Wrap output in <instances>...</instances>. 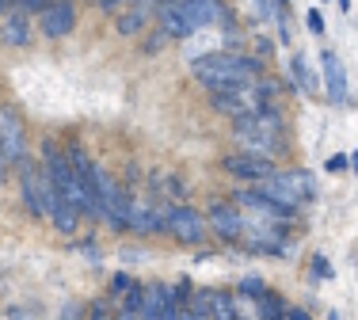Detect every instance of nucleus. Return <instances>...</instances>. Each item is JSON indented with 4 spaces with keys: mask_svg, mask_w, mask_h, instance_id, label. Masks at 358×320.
I'll use <instances>...</instances> for the list:
<instances>
[{
    "mask_svg": "<svg viewBox=\"0 0 358 320\" xmlns=\"http://www.w3.org/2000/svg\"><path fill=\"white\" fill-rule=\"evenodd\" d=\"M38 27H42L46 38H65L76 27V8L69 4V0H50V4L42 8V15H38Z\"/></svg>",
    "mask_w": 358,
    "mask_h": 320,
    "instance_id": "423d86ee",
    "label": "nucleus"
},
{
    "mask_svg": "<svg viewBox=\"0 0 358 320\" xmlns=\"http://www.w3.org/2000/svg\"><path fill=\"white\" fill-rule=\"evenodd\" d=\"M305 23H309V31H313V35H324V15L317 12V8H313V12L305 15Z\"/></svg>",
    "mask_w": 358,
    "mask_h": 320,
    "instance_id": "5701e85b",
    "label": "nucleus"
},
{
    "mask_svg": "<svg viewBox=\"0 0 358 320\" xmlns=\"http://www.w3.org/2000/svg\"><path fill=\"white\" fill-rule=\"evenodd\" d=\"M152 12H157V8H152L149 0H138V4L130 8V12L118 15V35H130V38H134V35H141V27L152 20Z\"/></svg>",
    "mask_w": 358,
    "mask_h": 320,
    "instance_id": "dca6fc26",
    "label": "nucleus"
},
{
    "mask_svg": "<svg viewBox=\"0 0 358 320\" xmlns=\"http://www.w3.org/2000/svg\"><path fill=\"white\" fill-rule=\"evenodd\" d=\"M160 221H164V229L183 244H202L206 233H210L206 217H202L199 210H191V206H168V214L160 217Z\"/></svg>",
    "mask_w": 358,
    "mask_h": 320,
    "instance_id": "7ed1b4c3",
    "label": "nucleus"
},
{
    "mask_svg": "<svg viewBox=\"0 0 358 320\" xmlns=\"http://www.w3.org/2000/svg\"><path fill=\"white\" fill-rule=\"evenodd\" d=\"M92 320H115V317H110V309L103 305V301H99V305L92 309Z\"/></svg>",
    "mask_w": 358,
    "mask_h": 320,
    "instance_id": "c85d7f7f",
    "label": "nucleus"
},
{
    "mask_svg": "<svg viewBox=\"0 0 358 320\" xmlns=\"http://www.w3.org/2000/svg\"><path fill=\"white\" fill-rule=\"evenodd\" d=\"M141 320H179V305H176V293L168 282H149L145 286V298H141Z\"/></svg>",
    "mask_w": 358,
    "mask_h": 320,
    "instance_id": "39448f33",
    "label": "nucleus"
},
{
    "mask_svg": "<svg viewBox=\"0 0 358 320\" xmlns=\"http://www.w3.org/2000/svg\"><path fill=\"white\" fill-rule=\"evenodd\" d=\"M122 4V0H99V8H103V12H110V8H118Z\"/></svg>",
    "mask_w": 358,
    "mask_h": 320,
    "instance_id": "7c9ffc66",
    "label": "nucleus"
},
{
    "mask_svg": "<svg viewBox=\"0 0 358 320\" xmlns=\"http://www.w3.org/2000/svg\"><path fill=\"white\" fill-rule=\"evenodd\" d=\"M126 229L141 233V237H152V233L164 229V221H160V214L149 206V202H130V214H126Z\"/></svg>",
    "mask_w": 358,
    "mask_h": 320,
    "instance_id": "4468645a",
    "label": "nucleus"
},
{
    "mask_svg": "<svg viewBox=\"0 0 358 320\" xmlns=\"http://www.w3.org/2000/svg\"><path fill=\"white\" fill-rule=\"evenodd\" d=\"M202 301H206V317L210 320H241V317H236L233 293H225V290H202Z\"/></svg>",
    "mask_w": 358,
    "mask_h": 320,
    "instance_id": "2eb2a0df",
    "label": "nucleus"
},
{
    "mask_svg": "<svg viewBox=\"0 0 358 320\" xmlns=\"http://www.w3.org/2000/svg\"><path fill=\"white\" fill-rule=\"evenodd\" d=\"M152 15L160 20V31H164V35H172V38L194 35V23L187 20V12H183V4H179V0H164V4H160Z\"/></svg>",
    "mask_w": 358,
    "mask_h": 320,
    "instance_id": "f8f14e48",
    "label": "nucleus"
},
{
    "mask_svg": "<svg viewBox=\"0 0 358 320\" xmlns=\"http://www.w3.org/2000/svg\"><path fill=\"white\" fill-rule=\"evenodd\" d=\"M347 164H351V168H355V172H358V153H355V157H347Z\"/></svg>",
    "mask_w": 358,
    "mask_h": 320,
    "instance_id": "72a5a7b5",
    "label": "nucleus"
},
{
    "mask_svg": "<svg viewBox=\"0 0 358 320\" xmlns=\"http://www.w3.org/2000/svg\"><path fill=\"white\" fill-rule=\"evenodd\" d=\"M225 172L236 175V180H267L271 172H275V164H271V157H255V153H229L225 157Z\"/></svg>",
    "mask_w": 358,
    "mask_h": 320,
    "instance_id": "6e6552de",
    "label": "nucleus"
},
{
    "mask_svg": "<svg viewBox=\"0 0 358 320\" xmlns=\"http://www.w3.org/2000/svg\"><path fill=\"white\" fill-rule=\"evenodd\" d=\"M141 298H145V286L141 282H130V286H126V293H122V313L138 317L141 313Z\"/></svg>",
    "mask_w": 358,
    "mask_h": 320,
    "instance_id": "aec40b11",
    "label": "nucleus"
},
{
    "mask_svg": "<svg viewBox=\"0 0 358 320\" xmlns=\"http://www.w3.org/2000/svg\"><path fill=\"white\" fill-rule=\"evenodd\" d=\"M313 267H317V275H324V279H331V263H328V259H313Z\"/></svg>",
    "mask_w": 358,
    "mask_h": 320,
    "instance_id": "cd10ccee",
    "label": "nucleus"
},
{
    "mask_svg": "<svg viewBox=\"0 0 358 320\" xmlns=\"http://www.w3.org/2000/svg\"><path fill=\"white\" fill-rule=\"evenodd\" d=\"M179 4H183L187 20L194 23V31H199V27H214V23L229 20V12H225L221 0H179Z\"/></svg>",
    "mask_w": 358,
    "mask_h": 320,
    "instance_id": "ddd939ff",
    "label": "nucleus"
},
{
    "mask_svg": "<svg viewBox=\"0 0 358 320\" xmlns=\"http://www.w3.org/2000/svg\"><path fill=\"white\" fill-rule=\"evenodd\" d=\"M241 240L248 244L252 252H271V256H286V233H282V225H275V221H248L244 217V229H241Z\"/></svg>",
    "mask_w": 358,
    "mask_h": 320,
    "instance_id": "20e7f679",
    "label": "nucleus"
},
{
    "mask_svg": "<svg viewBox=\"0 0 358 320\" xmlns=\"http://www.w3.org/2000/svg\"><path fill=\"white\" fill-rule=\"evenodd\" d=\"M54 320H80V305H76V301H69V305H62V313H57Z\"/></svg>",
    "mask_w": 358,
    "mask_h": 320,
    "instance_id": "b1692460",
    "label": "nucleus"
},
{
    "mask_svg": "<svg viewBox=\"0 0 358 320\" xmlns=\"http://www.w3.org/2000/svg\"><path fill=\"white\" fill-rule=\"evenodd\" d=\"M8 8H12V0H0V15H8Z\"/></svg>",
    "mask_w": 358,
    "mask_h": 320,
    "instance_id": "2f4dec72",
    "label": "nucleus"
},
{
    "mask_svg": "<svg viewBox=\"0 0 358 320\" xmlns=\"http://www.w3.org/2000/svg\"><path fill=\"white\" fill-rule=\"evenodd\" d=\"M255 309H259V313H255V320H282V309H286V301L278 298V293H263V298H255Z\"/></svg>",
    "mask_w": 358,
    "mask_h": 320,
    "instance_id": "6ab92c4d",
    "label": "nucleus"
},
{
    "mask_svg": "<svg viewBox=\"0 0 358 320\" xmlns=\"http://www.w3.org/2000/svg\"><path fill=\"white\" fill-rule=\"evenodd\" d=\"M0 153H4V160L23 157V122L12 107H0Z\"/></svg>",
    "mask_w": 358,
    "mask_h": 320,
    "instance_id": "9d476101",
    "label": "nucleus"
},
{
    "mask_svg": "<svg viewBox=\"0 0 358 320\" xmlns=\"http://www.w3.org/2000/svg\"><path fill=\"white\" fill-rule=\"evenodd\" d=\"M255 4V12L263 15V20H271V15H275V0H252Z\"/></svg>",
    "mask_w": 358,
    "mask_h": 320,
    "instance_id": "a878e982",
    "label": "nucleus"
},
{
    "mask_svg": "<svg viewBox=\"0 0 358 320\" xmlns=\"http://www.w3.org/2000/svg\"><path fill=\"white\" fill-rule=\"evenodd\" d=\"M115 320H141V317H134V313H118Z\"/></svg>",
    "mask_w": 358,
    "mask_h": 320,
    "instance_id": "473e14b6",
    "label": "nucleus"
},
{
    "mask_svg": "<svg viewBox=\"0 0 358 320\" xmlns=\"http://www.w3.org/2000/svg\"><path fill=\"white\" fill-rule=\"evenodd\" d=\"M179 320H210V317H206V301H202V293H194L191 305L179 309Z\"/></svg>",
    "mask_w": 358,
    "mask_h": 320,
    "instance_id": "412c9836",
    "label": "nucleus"
},
{
    "mask_svg": "<svg viewBox=\"0 0 358 320\" xmlns=\"http://www.w3.org/2000/svg\"><path fill=\"white\" fill-rule=\"evenodd\" d=\"M236 206L252 210L259 221H275V225H286L289 221V210L278 206V202H271L267 195H259V191H241V195H236Z\"/></svg>",
    "mask_w": 358,
    "mask_h": 320,
    "instance_id": "9b49d317",
    "label": "nucleus"
},
{
    "mask_svg": "<svg viewBox=\"0 0 358 320\" xmlns=\"http://www.w3.org/2000/svg\"><path fill=\"white\" fill-rule=\"evenodd\" d=\"M259 195H267L271 202H278V206H286L289 214H294L297 206L317 198V180H313V172H305V168L271 172L267 180H259Z\"/></svg>",
    "mask_w": 358,
    "mask_h": 320,
    "instance_id": "f03ea898",
    "label": "nucleus"
},
{
    "mask_svg": "<svg viewBox=\"0 0 358 320\" xmlns=\"http://www.w3.org/2000/svg\"><path fill=\"white\" fill-rule=\"evenodd\" d=\"M343 168H347V157L343 153H336V157L328 160V172H343Z\"/></svg>",
    "mask_w": 358,
    "mask_h": 320,
    "instance_id": "bb28decb",
    "label": "nucleus"
},
{
    "mask_svg": "<svg viewBox=\"0 0 358 320\" xmlns=\"http://www.w3.org/2000/svg\"><path fill=\"white\" fill-rule=\"evenodd\" d=\"M130 286V275H110V293H126Z\"/></svg>",
    "mask_w": 358,
    "mask_h": 320,
    "instance_id": "393cba45",
    "label": "nucleus"
},
{
    "mask_svg": "<svg viewBox=\"0 0 358 320\" xmlns=\"http://www.w3.org/2000/svg\"><path fill=\"white\" fill-rule=\"evenodd\" d=\"M289 77H294V84H297L301 92H317V80H313V73H309L305 54H294V57H289Z\"/></svg>",
    "mask_w": 358,
    "mask_h": 320,
    "instance_id": "a211bd4d",
    "label": "nucleus"
},
{
    "mask_svg": "<svg viewBox=\"0 0 358 320\" xmlns=\"http://www.w3.org/2000/svg\"><path fill=\"white\" fill-rule=\"evenodd\" d=\"M0 35H4L8 46H27V42H31V23H27V15H23V12H8V15H4V31H0Z\"/></svg>",
    "mask_w": 358,
    "mask_h": 320,
    "instance_id": "f3484780",
    "label": "nucleus"
},
{
    "mask_svg": "<svg viewBox=\"0 0 358 320\" xmlns=\"http://www.w3.org/2000/svg\"><path fill=\"white\" fill-rule=\"evenodd\" d=\"M320 69H324V88H328L331 103H347V69L339 61L336 50H324L320 54Z\"/></svg>",
    "mask_w": 358,
    "mask_h": 320,
    "instance_id": "1a4fd4ad",
    "label": "nucleus"
},
{
    "mask_svg": "<svg viewBox=\"0 0 358 320\" xmlns=\"http://www.w3.org/2000/svg\"><path fill=\"white\" fill-rule=\"evenodd\" d=\"M282 320H309L305 309H282Z\"/></svg>",
    "mask_w": 358,
    "mask_h": 320,
    "instance_id": "c756f323",
    "label": "nucleus"
},
{
    "mask_svg": "<svg viewBox=\"0 0 358 320\" xmlns=\"http://www.w3.org/2000/svg\"><path fill=\"white\" fill-rule=\"evenodd\" d=\"M206 225L217 233L221 240H241L244 214H241V206H233V202H214L210 214H206Z\"/></svg>",
    "mask_w": 358,
    "mask_h": 320,
    "instance_id": "0eeeda50",
    "label": "nucleus"
},
{
    "mask_svg": "<svg viewBox=\"0 0 358 320\" xmlns=\"http://www.w3.org/2000/svg\"><path fill=\"white\" fill-rule=\"evenodd\" d=\"M194 80H202L210 92L217 88H244L259 77V61L255 57H241V54H202L191 61Z\"/></svg>",
    "mask_w": 358,
    "mask_h": 320,
    "instance_id": "f257e3e1",
    "label": "nucleus"
},
{
    "mask_svg": "<svg viewBox=\"0 0 358 320\" xmlns=\"http://www.w3.org/2000/svg\"><path fill=\"white\" fill-rule=\"evenodd\" d=\"M241 293H248V298H263V293H267V286H263L259 279H244L241 282Z\"/></svg>",
    "mask_w": 358,
    "mask_h": 320,
    "instance_id": "4be33fe9",
    "label": "nucleus"
}]
</instances>
